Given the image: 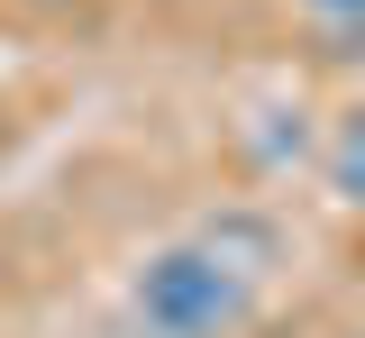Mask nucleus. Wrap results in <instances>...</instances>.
Returning <instances> with one entry per match:
<instances>
[{
	"label": "nucleus",
	"mask_w": 365,
	"mask_h": 338,
	"mask_svg": "<svg viewBox=\"0 0 365 338\" xmlns=\"http://www.w3.org/2000/svg\"><path fill=\"white\" fill-rule=\"evenodd\" d=\"M256 275H237L220 247L201 238H174L155 247L146 265L128 275V320L146 338H237L247 320H256Z\"/></svg>",
	"instance_id": "nucleus-1"
},
{
	"label": "nucleus",
	"mask_w": 365,
	"mask_h": 338,
	"mask_svg": "<svg viewBox=\"0 0 365 338\" xmlns=\"http://www.w3.org/2000/svg\"><path fill=\"white\" fill-rule=\"evenodd\" d=\"M192 238H201V247H220L228 265H237V275H256V284L283 265V220H274V210H256V201H220V210H210Z\"/></svg>",
	"instance_id": "nucleus-2"
},
{
	"label": "nucleus",
	"mask_w": 365,
	"mask_h": 338,
	"mask_svg": "<svg viewBox=\"0 0 365 338\" xmlns=\"http://www.w3.org/2000/svg\"><path fill=\"white\" fill-rule=\"evenodd\" d=\"M319 183L365 220V101H347V110L329 119V138H319Z\"/></svg>",
	"instance_id": "nucleus-3"
},
{
	"label": "nucleus",
	"mask_w": 365,
	"mask_h": 338,
	"mask_svg": "<svg viewBox=\"0 0 365 338\" xmlns=\"http://www.w3.org/2000/svg\"><path fill=\"white\" fill-rule=\"evenodd\" d=\"M302 19H311V28H356L365 0H302Z\"/></svg>",
	"instance_id": "nucleus-4"
},
{
	"label": "nucleus",
	"mask_w": 365,
	"mask_h": 338,
	"mask_svg": "<svg viewBox=\"0 0 365 338\" xmlns=\"http://www.w3.org/2000/svg\"><path fill=\"white\" fill-rule=\"evenodd\" d=\"M356 265H365V229H356Z\"/></svg>",
	"instance_id": "nucleus-5"
}]
</instances>
